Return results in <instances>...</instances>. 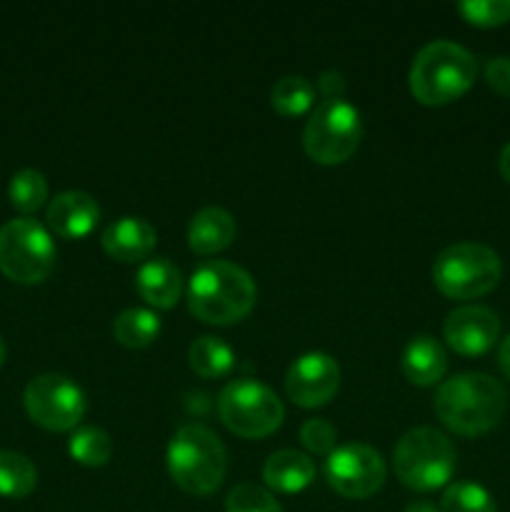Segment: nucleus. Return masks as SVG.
Listing matches in <instances>:
<instances>
[{
  "label": "nucleus",
  "mask_w": 510,
  "mask_h": 512,
  "mask_svg": "<svg viewBox=\"0 0 510 512\" xmlns=\"http://www.w3.org/2000/svg\"><path fill=\"white\" fill-rule=\"evenodd\" d=\"M435 415L455 435L478 438L498 428L508 413V393L485 373H460L443 380L435 393Z\"/></svg>",
  "instance_id": "1"
},
{
  "label": "nucleus",
  "mask_w": 510,
  "mask_h": 512,
  "mask_svg": "<svg viewBox=\"0 0 510 512\" xmlns=\"http://www.w3.org/2000/svg\"><path fill=\"white\" fill-rule=\"evenodd\" d=\"M188 308L208 325H233L248 318L258 288L253 275L228 260H208L198 265L188 280Z\"/></svg>",
  "instance_id": "2"
},
{
  "label": "nucleus",
  "mask_w": 510,
  "mask_h": 512,
  "mask_svg": "<svg viewBox=\"0 0 510 512\" xmlns=\"http://www.w3.org/2000/svg\"><path fill=\"white\" fill-rule=\"evenodd\" d=\"M478 78V60L453 40H433L415 53L408 73L410 93L423 105H445L468 93Z\"/></svg>",
  "instance_id": "3"
},
{
  "label": "nucleus",
  "mask_w": 510,
  "mask_h": 512,
  "mask_svg": "<svg viewBox=\"0 0 510 512\" xmlns=\"http://www.w3.org/2000/svg\"><path fill=\"white\" fill-rule=\"evenodd\" d=\"M165 460L173 483L190 495L215 493L228 473L223 440L200 423H185L175 430Z\"/></svg>",
  "instance_id": "4"
},
{
  "label": "nucleus",
  "mask_w": 510,
  "mask_h": 512,
  "mask_svg": "<svg viewBox=\"0 0 510 512\" xmlns=\"http://www.w3.org/2000/svg\"><path fill=\"white\" fill-rule=\"evenodd\" d=\"M458 465V453L448 435L420 425L408 430L393 450V468L400 483L418 493L440 490L450 483Z\"/></svg>",
  "instance_id": "5"
},
{
  "label": "nucleus",
  "mask_w": 510,
  "mask_h": 512,
  "mask_svg": "<svg viewBox=\"0 0 510 512\" xmlns=\"http://www.w3.org/2000/svg\"><path fill=\"white\" fill-rule=\"evenodd\" d=\"M503 260L483 243H455L440 250L433 263V283L445 298L475 300L498 288Z\"/></svg>",
  "instance_id": "6"
},
{
  "label": "nucleus",
  "mask_w": 510,
  "mask_h": 512,
  "mask_svg": "<svg viewBox=\"0 0 510 512\" xmlns=\"http://www.w3.org/2000/svg\"><path fill=\"white\" fill-rule=\"evenodd\" d=\"M218 415L233 435L258 440L283 425L285 408L268 385L255 378H238L220 390Z\"/></svg>",
  "instance_id": "7"
},
{
  "label": "nucleus",
  "mask_w": 510,
  "mask_h": 512,
  "mask_svg": "<svg viewBox=\"0 0 510 512\" xmlns=\"http://www.w3.org/2000/svg\"><path fill=\"white\" fill-rule=\"evenodd\" d=\"M363 120L358 108L345 98L320 100L305 123L303 148L320 165H340L358 150Z\"/></svg>",
  "instance_id": "8"
},
{
  "label": "nucleus",
  "mask_w": 510,
  "mask_h": 512,
  "mask_svg": "<svg viewBox=\"0 0 510 512\" xmlns=\"http://www.w3.org/2000/svg\"><path fill=\"white\" fill-rule=\"evenodd\" d=\"M53 238L43 223L15 218L0 225V273L20 285H38L55 268Z\"/></svg>",
  "instance_id": "9"
},
{
  "label": "nucleus",
  "mask_w": 510,
  "mask_h": 512,
  "mask_svg": "<svg viewBox=\"0 0 510 512\" xmlns=\"http://www.w3.org/2000/svg\"><path fill=\"white\" fill-rule=\"evenodd\" d=\"M23 405L35 425L53 433H65L78 428L88 400L75 380L60 373H43L25 385Z\"/></svg>",
  "instance_id": "10"
},
{
  "label": "nucleus",
  "mask_w": 510,
  "mask_h": 512,
  "mask_svg": "<svg viewBox=\"0 0 510 512\" xmlns=\"http://www.w3.org/2000/svg\"><path fill=\"white\" fill-rule=\"evenodd\" d=\"M383 455L365 443L338 445L325 460V480L338 495L348 500H365L385 483Z\"/></svg>",
  "instance_id": "11"
},
{
  "label": "nucleus",
  "mask_w": 510,
  "mask_h": 512,
  "mask_svg": "<svg viewBox=\"0 0 510 512\" xmlns=\"http://www.w3.org/2000/svg\"><path fill=\"white\" fill-rule=\"evenodd\" d=\"M340 388V365L325 353H305L285 373V393L298 408H323Z\"/></svg>",
  "instance_id": "12"
},
{
  "label": "nucleus",
  "mask_w": 510,
  "mask_h": 512,
  "mask_svg": "<svg viewBox=\"0 0 510 512\" xmlns=\"http://www.w3.org/2000/svg\"><path fill=\"white\" fill-rule=\"evenodd\" d=\"M443 338L448 348L458 355L478 358L498 343L500 320L493 310L483 305H463L445 318Z\"/></svg>",
  "instance_id": "13"
},
{
  "label": "nucleus",
  "mask_w": 510,
  "mask_h": 512,
  "mask_svg": "<svg viewBox=\"0 0 510 512\" xmlns=\"http://www.w3.org/2000/svg\"><path fill=\"white\" fill-rule=\"evenodd\" d=\"M45 220H48V228L58 238L80 240L93 233V228L98 225L100 205L90 193L65 190V193H58L48 203Z\"/></svg>",
  "instance_id": "14"
},
{
  "label": "nucleus",
  "mask_w": 510,
  "mask_h": 512,
  "mask_svg": "<svg viewBox=\"0 0 510 512\" xmlns=\"http://www.w3.org/2000/svg\"><path fill=\"white\" fill-rule=\"evenodd\" d=\"M155 243H158V233H155L153 225L145 218H133V215L113 220L100 233L103 250L113 260H120V263L145 260L155 250Z\"/></svg>",
  "instance_id": "15"
},
{
  "label": "nucleus",
  "mask_w": 510,
  "mask_h": 512,
  "mask_svg": "<svg viewBox=\"0 0 510 512\" xmlns=\"http://www.w3.org/2000/svg\"><path fill=\"white\" fill-rule=\"evenodd\" d=\"M138 295L158 310H170L183 295V275L168 258L145 260L135 275Z\"/></svg>",
  "instance_id": "16"
},
{
  "label": "nucleus",
  "mask_w": 510,
  "mask_h": 512,
  "mask_svg": "<svg viewBox=\"0 0 510 512\" xmlns=\"http://www.w3.org/2000/svg\"><path fill=\"white\" fill-rule=\"evenodd\" d=\"M405 378L415 385H438L448 373V353L433 335H415L408 340L400 358Z\"/></svg>",
  "instance_id": "17"
},
{
  "label": "nucleus",
  "mask_w": 510,
  "mask_h": 512,
  "mask_svg": "<svg viewBox=\"0 0 510 512\" xmlns=\"http://www.w3.org/2000/svg\"><path fill=\"white\" fill-rule=\"evenodd\" d=\"M235 218L225 208H200L188 223V245L198 255H215L235 240Z\"/></svg>",
  "instance_id": "18"
},
{
  "label": "nucleus",
  "mask_w": 510,
  "mask_h": 512,
  "mask_svg": "<svg viewBox=\"0 0 510 512\" xmlns=\"http://www.w3.org/2000/svg\"><path fill=\"white\" fill-rule=\"evenodd\" d=\"M315 478L313 460L298 450H278L263 465V480L278 493L293 495L308 488Z\"/></svg>",
  "instance_id": "19"
},
{
  "label": "nucleus",
  "mask_w": 510,
  "mask_h": 512,
  "mask_svg": "<svg viewBox=\"0 0 510 512\" xmlns=\"http://www.w3.org/2000/svg\"><path fill=\"white\" fill-rule=\"evenodd\" d=\"M188 365L195 375L205 380L225 378L235 368V353L223 338L203 335V338L193 340V345L188 348Z\"/></svg>",
  "instance_id": "20"
},
{
  "label": "nucleus",
  "mask_w": 510,
  "mask_h": 512,
  "mask_svg": "<svg viewBox=\"0 0 510 512\" xmlns=\"http://www.w3.org/2000/svg\"><path fill=\"white\" fill-rule=\"evenodd\" d=\"M113 333L123 348L143 350L160 335V318L148 308H125L113 320Z\"/></svg>",
  "instance_id": "21"
},
{
  "label": "nucleus",
  "mask_w": 510,
  "mask_h": 512,
  "mask_svg": "<svg viewBox=\"0 0 510 512\" xmlns=\"http://www.w3.org/2000/svg\"><path fill=\"white\" fill-rule=\"evenodd\" d=\"M68 450L75 463L88 468H103L113 458V438L98 425H80L68 440Z\"/></svg>",
  "instance_id": "22"
},
{
  "label": "nucleus",
  "mask_w": 510,
  "mask_h": 512,
  "mask_svg": "<svg viewBox=\"0 0 510 512\" xmlns=\"http://www.w3.org/2000/svg\"><path fill=\"white\" fill-rule=\"evenodd\" d=\"M38 485V470L15 450H0V495L3 498H25Z\"/></svg>",
  "instance_id": "23"
},
{
  "label": "nucleus",
  "mask_w": 510,
  "mask_h": 512,
  "mask_svg": "<svg viewBox=\"0 0 510 512\" xmlns=\"http://www.w3.org/2000/svg\"><path fill=\"white\" fill-rule=\"evenodd\" d=\"M270 100L280 115L298 118L315 108V88L303 75H285L270 90Z\"/></svg>",
  "instance_id": "24"
},
{
  "label": "nucleus",
  "mask_w": 510,
  "mask_h": 512,
  "mask_svg": "<svg viewBox=\"0 0 510 512\" xmlns=\"http://www.w3.org/2000/svg\"><path fill=\"white\" fill-rule=\"evenodd\" d=\"M8 198L10 203H13V208L20 210V213H38L45 205V200H48V180H45V175L35 168L18 170V173L10 178Z\"/></svg>",
  "instance_id": "25"
},
{
  "label": "nucleus",
  "mask_w": 510,
  "mask_h": 512,
  "mask_svg": "<svg viewBox=\"0 0 510 512\" xmlns=\"http://www.w3.org/2000/svg\"><path fill=\"white\" fill-rule=\"evenodd\" d=\"M438 512H498V505L483 485L463 480L445 488Z\"/></svg>",
  "instance_id": "26"
},
{
  "label": "nucleus",
  "mask_w": 510,
  "mask_h": 512,
  "mask_svg": "<svg viewBox=\"0 0 510 512\" xmlns=\"http://www.w3.org/2000/svg\"><path fill=\"white\" fill-rule=\"evenodd\" d=\"M225 512H283L270 490L255 483L235 485L225 500Z\"/></svg>",
  "instance_id": "27"
},
{
  "label": "nucleus",
  "mask_w": 510,
  "mask_h": 512,
  "mask_svg": "<svg viewBox=\"0 0 510 512\" xmlns=\"http://www.w3.org/2000/svg\"><path fill=\"white\" fill-rule=\"evenodd\" d=\"M458 13L478 28H498L510 20V0H463Z\"/></svg>",
  "instance_id": "28"
},
{
  "label": "nucleus",
  "mask_w": 510,
  "mask_h": 512,
  "mask_svg": "<svg viewBox=\"0 0 510 512\" xmlns=\"http://www.w3.org/2000/svg\"><path fill=\"white\" fill-rule=\"evenodd\" d=\"M300 443L308 453L313 455H325L328 458L335 448H338V430L333 423H328L325 418H313L305 420L303 428H300Z\"/></svg>",
  "instance_id": "29"
},
{
  "label": "nucleus",
  "mask_w": 510,
  "mask_h": 512,
  "mask_svg": "<svg viewBox=\"0 0 510 512\" xmlns=\"http://www.w3.org/2000/svg\"><path fill=\"white\" fill-rule=\"evenodd\" d=\"M485 80L503 98H510V55H498L485 65Z\"/></svg>",
  "instance_id": "30"
},
{
  "label": "nucleus",
  "mask_w": 510,
  "mask_h": 512,
  "mask_svg": "<svg viewBox=\"0 0 510 512\" xmlns=\"http://www.w3.org/2000/svg\"><path fill=\"white\" fill-rule=\"evenodd\" d=\"M345 88H348V83H345L343 73H338V70H325L318 78V90L323 95V100L343 98Z\"/></svg>",
  "instance_id": "31"
},
{
  "label": "nucleus",
  "mask_w": 510,
  "mask_h": 512,
  "mask_svg": "<svg viewBox=\"0 0 510 512\" xmlns=\"http://www.w3.org/2000/svg\"><path fill=\"white\" fill-rule=\"evenodd\" d=\"M498 365L500 370H503L505 378L510 380V335H505V340L500 343L498 348Z\"/></svg>",
  "instance_id": "32"
},
{
  "label": "nucleus",
  "mask_w": 510,
  "mask_h": 512,
  "mask_svg": "<svg viewBox=\"0 0 510 512\" xmlns=\"http://www.w3.org/2000/svg\"><path fill=\"white\" fill-rule=\"evenodd\" d=\"M498 170H500V175H503V178L510 183V143H505L503 150H500Z\"/></svg>",
  "instance_id": "33"
},
{
  "label": "nucleus",
  "mask_w": 510,
  "mask_h": 512,
  "mask_svg": "<svg viewBox=\"0 0 510 512\" xmlns=\"http://www.w3.org/2000/svg\"><path fill=\"white\" fill-rule=\"evenodd\" d=\"M403 512H438V508H435L433 503H425V500H420V503H410Z\"/></svg>",
  "instance_id": "34"
},
{
  "label": "nucleus",
  "mask_w": 510,
  "mask_h": 512,
  "mask_svg": "<svg viewBox=\"0 0 510 512\" xmlns=\"http://www.w3.org/2000/svg\"><path fill=\"white\" fill-rule=\"evenodd\" d=\"M3 363H5V343L3 338H0V368H3Z\"/></svg>",
  "instance_id": "35"
}]
</instances>
